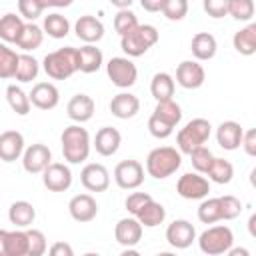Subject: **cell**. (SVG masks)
<instances>
[{"instance_id":"4fadbf2b","label":"cell","mask_w":256,"mask_h":256,"mask_svg":"<svg viewBox=\"0 0 256 256\" xmlns=\"http://www.w3.org/2000/svg\"><path fill=\"white\" fill-rule=\"evenodd\" d=\"M206 72L204 66L196 60H182L176 68V82L186 90H196L204 84Z\"/></svg>"},{"instance_id":"ba28073f","label":"cell","mask_w":256,"mask_h":256,"mask_svg":"<svg viewBox=\"0 0 256 256\" xmlns=\"http://www.w3.org/2000/svg\"><path fill=\"white\" fill-rule=\"evenodd\" d=\"M176 192L186 200H204L210 192V180L198 172H186L178 178Z\"/></svg>"},{"instance_id":"603a6c76","label":"cell","mask_w":256,"mask_h":256,"mask_svg":"<svg viewBox=\"0 0 256 256\" xmlns=\"http://www.w3.org/2000/svg\"><path fill=\"white\" fill-rule=\"evenodd\" d=\"M242 134H244V128L238 122L224 120L216 128V142L224 150H238L240 148V142H242Z\"/></svg>"},{"instance_id":"4316f807","label":"cell","mask_w":256,"mask_h":256,"mask_svg":"<svg viewBox=\"0 0 256 256\" xmlns=\"http://www.w3.org/2000/svg\"><path fill=\"white\" fill-rule=\"evenodd\" d=\"M232 46L238 54L242 56H252L256 54V24L250 22L248 26L240 28L232 36Z\"/></svg>"},{"instance_id":"2e32d148","label":"cell","mask_w":256,"mask_h":256,"mask_svg":"<svg viewBox=\"0 0 256 256\" xmlns=\"http://www.w3.org/2000/svg\"><path fill=\"white\" fill-rule=\"evenodd\" d=\"M68 212L80 224L92 222L98 216V202L94 200L92 194H76L68 202Z\"/></svg>"},{"instance_id":"db71d44e","label":"cell","mask_w":256,"mask_h":256,"mask_svg":"<svg viewBox=\"0 0 256 256\" xmlns=\"http://www.w3.org/2000/svg\"><path fill=\"white\" fill-rule=\"evenodd\" d=\"M226 256H250V250L244 248V246H232V248L226 252Z\"/></svg>"},{"instance_id":"f5cc1de1","label":"cell","mask_w":256,"mask_h":256,"mask_svg":"<svg viewBox=\"0 0 256 256\" xmlns=\"http://www.w3.org/2000/svg\"><path fill=\"white\" fill-rule=\"evenodd\" d=\"M162 4H164V0H142L140 2V6L146 12H162Z\"/></svg>"},{"instance_id":"816d5d0a","label":"cell","mask_w":256,"mask_h":256,"mask_svg":"<svg viewBox=\"0 0 256 256\" xmlns=\"http://www.w3.org/2000/svg\"><path fill=\"white\" fill-rule=\"evenodd\" d=\"M48 256H74V248L68 242L58 240L48 248Z\"/></svg>"},{"instance_id":"680465c9","label":"cell","mask_w":256,"mask_h":256,"mask_svg":"<svg viewBox=\"0 0 256 256\" xmlns=\"http://www.w3.org/2000/svg\"><path fill=\"white\" fill-rule=\"evenodd\" d=\"M82 256H100L98 252H86V254H82Z\"/></svg>"},{"instance_id":"52a82bcc","label":"cell","mask_w":256,"mask_h":256,"mask_svg":"<svg viewBox=\"0 0 256 256\" xmlns=\"http://www.w3.org/2000/svg\"><path fill=\"white\" fill-rule=\"evenodd\" d=\"M106 74L118 88H130L138 80V68L136 64L126 56H114L106 64Z\"/></svg>"},{"instance_id":"e575fe53","label":"cell","mask_w":256,"mask_h":256,"mask_svg":"<svg viewBox=\"0 0 256 256\" xmlns=\"http://www.w3.org/2000/svg\"><path fill=\"white\" fill-rule=\"evenodd\" d=\"M6 100H8V106L12 108V112H16L18 116H26L30 112V108H32L28 94L16 84H10L6 88Z\"/></svg>"},{"instance_id":"8d00e7d4","label":"cell","mask_w":256,"mask_h":256,"mask_svg":"<svg viewBox=\"0 0 256 256\" xmlns=\"http://www.w3.org/2000/svg\"><path fill=\"white\" fill-rule=\"evenodd\" d=\"M154 116H158V118H162V120H166L168 124H172L174 128L180 124V120H182V108H180V104L172 98V100H162V102H156V108H154V112H152Z\"/></svg>"},{"instance_id":"3957f363","label":"cell","mask_w":256,"mask_h":256,"mask_svg":"<svg viewBox=\"0 0 256 256\" xmlns=\"http://www.w3.org/2000/svg\"><path fill=\"white\" fill-rule=\"evenodd\" d=\"M182 166V154L172 146H158L146 156V172L156 180L172 176Z\"/></svg>"},{"instance_id":"bcb514c9","label":"cell","mask_w":256,"mask_h":256,"mask_svg":"<svg viewBox=\"0 0 256 256\" xmlns=\"http://www.w3.org/2000/svg\"><path fill=\"white\" fill-rule=\"evenodd\" d=\"M162 14L170 22H178V20H182L188 14V2L186 0H164Z\"/></svg>"},{"instance_id":"9c48e42d","label":"cell","mask_w":256,"mask_h":256,"mask_svg":"<svg viewBox=\"0 0 256 256\" xmlns=\"http://www.w3.org/2000/svg\"><path fill=\"white\" fill-rule=\"evenodd\" d=\"M114 182L122 190H136L144 182V166L138 160H122L114 168Z\"/></svg>"},{"instance_id":"8992f818","label":"cell","mask_w":256,"mask_h":256,"mask_svg":"<svg viewBox=\"0 0 256 256\" xmlns=\"http://www.w3.org/2000/svg\"><path fill=\"white\" fill-rule=\"evenodd\" d=\"M198 246L208 256H222L234 246V234H232L230 226L216 224V226L206 228L198 236Z\"/></svg>"},{"instance_id":"d590c367","label":"cell","mask_w":256,"mask_h":256,"mask_svg":"<svg viewBox=\"0 0 256 256\" xmlns=\"http://www.w3.org/2000/svg\"><path fill=\"white\" fill-rule=\"evenodd\" d=\"M6 256H28V236L26 230H8L6 234Z\"/></svg>"},{"instance_id":"5bb4252c","label":"cell","mask_w":256,"mask_h":256,"mask_svg":"<svg viewBox=\"0 0 256 256\" xmlns=\"http://www.w3.org/2000/svg\"><path fill=\"white\" fill-rule=\"evenodd\" d=\"M166 240L172 248L176 250H184L190 248L192 242L196 240V228L192 226V222L188 220H174L172 224H168L166 228Z\"/></svg>"},{"instance_id":"d6986e66","label":"cell","mask_w":256,"mask_h":256,"mask_svg":"<svg viewBox=\"0 0 256 256\" xmlns=\"http://www.w3.org/2000/svg\"><path fill=\"white\" fill-rule=\"evenodd\" d=\"M94 110H96V104L94 100L88 96V94H74L68 104H66V114L68 118L74 122V124H84L88 120H92L94 116Z\"/></svg>"},{"instance_id":"d4e9b609","label":"cell","mask_w":256,"mask_h":256,"mask_svg":"<svg viewBox=\"0 0 256 256\" xmlns=\"http://www.w3.org/2000/svg\"><path fill=\"white\" fill-rule=\"evenodd\" d=\"M76 54H78V72H84V74H94L102 68L104 64V56H102V50L96 48L94 44H84L80 48H76Z\"/></svg>"},{"instance_id":"e0dca14e","label":"cell","mask_w":256,"mask_h":256,"mask_svg":"<svg viewBox=\"0 0 256 256\" xmlns=\"http://www.w3.org/2000/svg\"><path fill=\"white\" fill-rule=\"evenodd\" d=\"M142 226L134 216L128 218H120L114 226V238L118 244H122L124 248H134L140 240H142Z\"/></svg>"},{"instance_id":"60d3db41","label":"cell","mask_w":256,"mask_h":256,"mask_svg":"<svg viewBox=\"0 0 256 256\" xmlns=\"http://www.w3.org/2000/svg\"><path fill=\"white\" fill-rule=\"evenodd\" d=\"M46 10V0H18V16L22 20L34 22Z\"/></svg>"},{"instance_id":"5b68a950","label":"cell","mask_w":256,"mask_h":256,"mask_svg":"<svg viewBox=\"0 0 256 256\" xmlns=\"http://www.w3.org/2000/svg\"><path fill=\"white\" fill-rule=\"evenodd\" d=\"M212 134V124L206 118H192L184 124V128L176 134V144L180 154H190L192 150L206 146Z\"/></svg>"},{"instance_id":"d6a6232c","label":"cell","mask_w":256,"mask_h":256,"mask_svg":"<svg viewBox=\"0 0 256 256\" xmlns=\"http://www.w3.org/2000/svg\"><path fill=\"white\" fill-rule=\"evenodd\" d=\"M38 72H40V62L32 54H18V66H16V74H14V78L18 82H22V84L32 82V80H36Z\"/></svg>"},{"instance_id":"7dc6e473","label":"cell","mask_w":256,"mask_h":256,"mask_svg":"<svg viewBox=\"0 0 256 256\" xmlns=\"http://www.w3.org/2000/svg\"><path fill=\"white\" fill-rule=\"evenodd\" d=\"M148 132H150L154 138H158V140H166L168 136H172L174 126L168 124L166 120H162V118H158V116L152 114V116L148 118Z\"/></svg>"},{"instance_id":"7c38bea8","label":"cell","mask_w":256,"mask_h":256,"mask_svg":"<svg viewBox=\"0 0 256 256\" xmlns=\"http://www.w3.org/2000/svg\"><path fill=\"white\" fill-rule=\"evenodd\" d=\"M80 182L88 192H106L110 186V172L104 164L90 162L82 168Z\"/></svg>"},{"instance_id":"ac0fdd59","label":"cell","mask_w":256,"mask_h":256,"mask_svg":"<svg viewBox=\"0 0 256 256\" xmlns=\"http://www.w3.org/2000/svg\"><path fill=\"white\" fill-rule=\"evenodd\" d=\"M74 32H76V36L84 44H94L96 46V42H100L104 38V24H102L100 18L90 16V14H84V16H80L76 20Z\"/></svg>"},{"instance_id":"277c9868","label":"cell","mask_w":256,"mask_h":256,"mask_svg":"<svg viewBox=\"0 0 256 256\" xmlns=\"http://www.w3.org/2000/svg\"><path fill=\"white\" fill-rule=\"evenodd\" d=\"M158 38H160V34L156 30V26L138 24L132 32L120 36V48L126 54V58H138V56H144L158 42Z\"/></svg>"},{"instance_id":"6f0895ef","label":"cell","mask_w":256,"mask_h":256,"mask_svg":"<svg viewBox=\"0 0 256 256\" xmlns=\"http://www.w3.org/2000/svg\"><path fill=\"white\" fill-rule=\"evenodd\" d=\"M156 256H178V254H174V252H158Z\"/></svg>"},{"instance_id":"83f0119b","label":"cell","mask_w":256,"mask_h":256,"mask_svg":"<svg viewBox=\"0 0 256 256\" xmlns=\"http://www.w3.org/2000/svg\"><path fill=\"white\" fill-rule=\"evenodd\" d=\"M42 42H44L42 28L38 24H34V22H26L24 28H22V32H20V36H18V40H16V46L20 50H24V54H28V52L40 48Z\"/></svg>"},{"instance_id":"f35d334b","label":"cell","mask_w":256,"mask_h":256,"mask_svg":"<svg viewBox=\"0 0 256 256\" xmlns=\"http://www.w3.org/2000/svg\"><path fill=\"white\" fill-rule=\"evenodd\" d=\"M254 2L252 0H228V16L240 22H250L254 16Z\"/></svg>"},{"instance_id":"c3c4849f","label":"cell","mask_w":256,"mask_h":256,"mask_svg":"<svg viewBox=\"0 0 256 256\" xmlns=\"http://www.w3.org/2000/svg\"><path fill=\"white\" fill-rule=\"evenodd\" d=\"M150 200H152V196H150L148 192H132V194H128L124 206H126V210H128L132 216H136Z\"/></svg>"},{"instance_id":"44dd1931","label":"cell","mask_w":256,"mask_h":256,"mask_svg":"<svg viewBox=\"0 0 256 256\" xmlns=\"http://www.w3.org/2000/svg\"><path fill=\"white\" fill-rule=\"evenodd\" d=\"M108 108H110L112 116H116L120 120H128L140 112V100L132 92H118L116 96H112Z\"/></svg>"},{"instance_id":"ee69618b","label":"cell","mask_w":256,"mask_h":256,"mask_svg":"<svg viewBox=\"0 0 256 256\" xmlns=\"http://www.w3.org/2000/svg\"><path fill=\"white\" fill-rule=\"evenodd\" d=\"M138 24H140V22H138L136 14H134L130 8H128V10H118L116 16H114V30H116L120 36L132 32Z\"/></svg>"},{"instance_id":"30bf717a","label":"cell","mask_w":256,"mask_h":256,"mask_svg":"<svg viewBox=\"0 0 256 256\" xmlns=\"http://www.w3.org/2000/svg\"><path fill=\"white\" fill-rule=\"evenodd\" d=\"M50 164H52V150L46 144L36 142V144H30L28 148H24L22 168L28 174H42Z\"/></svg>"},{"instance_id":"4dcf8cb0","label":"cell","mask_w":256,"mask_h":256,"mask_svg":"<svg viewBox=\"0 0 256 256\" xmlns=\"http://www.w3.org/2000/svg\"><path fill=\"white\" fill-rule=\"evenodd\" d=\"M24 20L14 14V12H6L2 18H0V40L4 44H16L22 28H24Z\"/></svg>"},{"instance_id":"f6af8a7d","label":"cell","mask_w":256,"mask_h":256,"mask_svg":"<svg viewBox=\"0 0 256 256\" xmlns=\"http://www.w3.org/2000/svg\"><path fill=\"white\" fill-rule=\"evenodd\" d=\"M26 236H28V256H44L48 248L44 232L38 228H28Z\"/></svg>"},{"instance_id":"9a60e30c","label":"cell","mask_w":256,"mask_h":256,"mask_svg":"<svg viewBox=\"0 0 256 256\" xmlns=\"http://www.w3.org/2000/svg\"><path fill=\"white\" fill-rule=\"evenodd\" d=\"M30 104L38 110H54L60 102V92L52 82H36L28 94Z\"/></svg>"},{"instance_id":"f1b7e54d","label":"cell","mask_w":256,"mask_h":256,"mask_svg":"<svg viewBox=\"0 0 256 256\" xmlns=\"http://www.w3.org/2000/svg\"><path fill=\"white\" fill-rule=\"evenodd\" d=\"M174 90H176V84H174L172 74H168V72H156V74L152 76V82H150V94L154 96L156 102L172 100Z\"/></svg>"},{"instance_id":"8fae6325","label":"cell","mask_w":256,"mask_h":256,"mask_svg":"<svg viewBox=\"0 0 256 256\" xmlns=\"http://www.w3.org/2000/svg\"><path fill=\"white\" fill-rule=\"evenodd\" d=\"M42 184L50 192H66L72 186V170L64 162H52L42 172Z\"/></svg>"},{"instance_id":"1f68e13d","label":"cell","mask_w":256,"mask_h":256,"mask_svg":"<svg viewBox=\"0 0 256 256\" xmlns=\"http://www.w3.org/2000/svg\"><path fill=\"white\" fill-rule=\"evenodd\" d=\"M42 32L48 34L50 38H66L68 32H70V22L66 16H62L60 12H52L48 16H44V22H42Z\"/></svg>"},{"instance_id":"b9f144b4","label":"cell","mask_w":256,"mask_h":256,"mask_svg":"<svg viewBox=\"0 0 256 256\" xmlns=\"http://www.w3.org/2000/svg\"><path fill=\"white\" fill-rule=\"evenodd\" d=\"M188 156H190L192 168H194L198 174H202V176L208 172V168H210V164H212V160H214V154L210 152L208 146H200V148L192 150Z\"/></svg>"},{"instance_id":"f907efd6","label":"cell","mask_w":256,"mask_h":256,"mask_svg":"<svg viewBox=\"0 0 256 256\" xmlns=\"http://www.w3.org/2000/svg\"><path fill=\"white\" fill-rule=\"evenodd\" d=\"M240 146L244 148V152H246L248 156H256V130H254V128L244 130Z\"/></svg>"},{"instance_id":"681fc988","label":"cell","mask_w":256,"mask_h":256,"mask_svg":"<svg viewBox=\"0 0 256 256\" xmlns=\"http://www.w3.org/2000/svg\"><path fill=\"white\" fill-rule=\"evenodd\" d=\"M204 10L210 18L228 16V0H204Z\"/></svg>"},{"instance_id":"74e56055","label":"cell","mask_w":256,"mask_h":256,"mask_svg":"<svg viewBox=\"0 0 256 256\" xmlns=\"http://www.w3.org/2000/svg\"><path fill=\"white\" fill-rule=\"evenodd\" d=\"M18 54L8 44L0 42V80H10L16 74Z\"/></svg>"},{"instance_id":"ab89813d","label":"cell","mask_w":256,"mask_h":256,"mask_svg":"<svg viewBox=\"0 0 256 256\" xmlns=\"http://www.w3.org/2000/svg\"><path fill=\"white\" fill-rule=\"evenodd\" d=\"M198 220L202 224H216L220 222V204L218 198H204L198 206Z\"/></svg>"},{"instance_id":"6da1fadb","label":"cell","mask_w":256,"mask_h":256,"mask_svg":"<svg viewBox=\"0 0 256 256\" xmlns=\"http://www.w3.org/2000/svg\"><path fill=\"white\" fill-rule=\"evenodd\" d=\"M60 144H62V156L68 164H80L88 160L92 140L86 128L80 124H70L62 130L60 134Z\"/></svg>"},{"instance_id":"9f6ffc18","label":"cell","mask_w":256,"mask_h":256,"mask_svg":"<svg viewBox=\"0 0 256 256\" xmlns=\"http://www.w3.org/2000/svg\"><path fill=\"white\" fill-rule=\"evenodd\" d=\"M118 256H142V254H140L136 248H124V250H122Z\"/></svg>"},{"instance_id":"7402d4cb","label":"cell","mask_w":256,"mask_h":256,"mask_svg":"<svg viewBox=\"0 0 256 256\" xmlns=\"http://www.w3.org/2000/svg\"><path fill=\"white\" fill-rule=\"evenodd\" d=\"M120 144H122V134L114 126H102L92 140V146L100 156H114Z\"/></svg>"},{"instance_id":"7a4b0ae2","label":"cell","mask_w":256,"mask_h":256,"mask_svg":"<svg viewBox=\"0 0 256 256\" xmlns=\"http://www.w3.org/2000/svg\"><path fill=\"white\" fill-rule=\"evenodd\" d=\"M42 68L52 80H68L78 72V54L74 46H64L54 52H48L42 60Z\"/></svg>"},{"instance_id":"7bdbcfd3","label":"cell","mask_w":256,"mask_h":256,"mask_svg":"<svg viewBox=\"0 0 256 256\" xmlns=\"http://www.w3.org/2000/svg\"><path fill=\"white\" fill-rule=\"evenodd\" d=\"M218 204H220V220H234L242 212V202L232 194L218 196Z\"/></svg>"},{"instance_id":"f546056e","label":"cell","mask_w":256,"mask_h":256,"mask_svg":"<svg viewBox=\"0 0 256 256\" xmlns=\"http://www.w3.org/2000/svg\"><path fill=\"white\" fill-rule=\"evenodd\" d=\"M134 218L140 222L142 228H156V226H160L166 220V208L152 198Z\"/></svg>"},{"instance_id":"11a10c76","label":"cell","mask_w":256,"mask_h":256,"mask_svg":"<svg viewBox=\"0 0 256 256\" xmlns=\"http://www.w3.org/2000/svg\"><path fill=\"white\" fill-rule=\"evenodd\" d=\"M6 234H8V230L0 228V256H6Z\"/></svg>"},{"instance_id":"484cf974","label":"cell","mask_w":256,"mask_h":256,"mask_svg":"<svg viewBox=\"0 0 256 256\" xmlns=\"http://www.w3.org/2000/svg\"><path fill=\"white\" fill-rule=\"evenodd\" d=\"M8 220L16 228L24 230V228H28V226L34 224V220H36V208L28 200H16L8 208Z\"/></svg>"},{"instance_id":"836d02e7","label":"cell","mask_w":256,"mask_h":256,"mask_svg":"<svg viewBox=\"0 0 256 256\" xmlns=\"http://www.w3.org/2000/svg\"><path fill=\"white\" fill-rule=\"evenodd\" d=\"M208 180L210 182H216V184H230L232 178H234V166L230 160H224V158H216L212 160L208 172H206Z\"/></svg>"},{"instance_id":"ffe728a7","label":"cell","mask_w":256,"mask_h":256,"mask_svg":"<svg viewBox=\"0 0 256 256\" xmlns=\"http://www.w3.org/2000/svg\"><path fill=\"white\" fill-rule=\"evenodd\" d=\"M24 154V136L18 130H6L0 134V160L16 162Z\"/></svg>"},{"instance_id":"cb8c5ba5","label":"cell","mask_w":256,"mask_h":256,"mask_svg":"<svg viewBox=\"0 0 256 256\" xmlns=\"http://www.w3.org/2000/svg\"><path fill=\"white\" fill-rule=\"evenodd\" d=\"M190 50H192V56L196 62H206V60H212L216 56L218 42L210 32H198L192 36Z\"/></svg>"}]
</instances>
